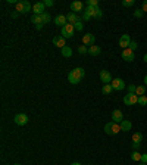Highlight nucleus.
<instances>
[{
	"label": "nucleus",
	"instance_id": "obj_1",
	"mask_svg": "<svg viewBox=\"0 0 147 165\" xmlns=\"http://www.w3.org/2000/svg\"><path fill=\"white\" fill-rule=\"evenodd\" d=\"M84 75H85V71L82 68H75V69H72L71 72L68 74V81L71 84H78L81 80L84 78Z\"/></svg>",
	"mask_w": 147,
	"mask_h": 165
},
{
	"label": "nucleus",
	"instance_id": "obj_2",
	"mask_svg": "<svg viewBox=\"0 0 147 165\" xmlns=\"http://www.w3.org/2000/svg\"><path fill=\"white\" fill-rule=\"evenodd\" d=\"M121 131V126L119 124H116V122H107L106 126H105V133L109 134V136H116L118 133Z\"/></svg>",
	"mask_w": 147,
	"mask_h": 165
},
{
	"label": "nucleus",
	"instance_id": "obj_3",
	"mask_svg": "<svg viewBox=\"0 0 147 165\" xmlns=\"http://www.w3.org/2000/svg\"><path fill=\"white\" fill-rule=\"evenodd\" d=\"M31 9H33V6H31V3L28 0H21V2L16 3V12L28 13V12H31Z\"/></svg>",
	"mask_w": 147,
	"mask_h": 165
},
{
	"label": "nucleus",
	"instance_id": "obj_4",
	"mask_svg": "<svg viewBox=\"0 0 147 165\" xmlns=\"http://www.w3.org/2000/svg\"><path fill=\"white\" fill-rule=\"evenodd\" d=\"M74 31H75V28H74L72 24H66L65 27H62V31H60V34H62V37H63V39H72V37H74Z\"/></svg>",
	"mask_w": 147,
	"mask_h": 165
},
{
	"label": "nucleus",
	"instance_id": "obj_5",
	"mask_svg": "<svg viewBox=\"0 0 147 165\" xmlns=\"http://www.w3.org/2000/svg\"><path fill=\"white\" fill-rule=\"evenodd\" d=\"M124 103L127 106H133V105H137L138 103V96L135 93H128L124 96Z\"/></svg>",
	"mask_w": 147,
	"mask_h": 165
},
{
	"label": "nucleus",
	"instance_id": "obj_6",
	"mask_svg": "<svg viewBox=\"0 0 147 165\" xmlns=\"http://www.w3.org/2000/svg\"><path fill=\"white\" fill-rule=\"evenodd\" d=\"M141 140H143V134L141 133H134L133 134V149L138 151L141 146Z\"/></svg>",
	"mask_w": 147,
	"mask_h": 165
},
{
	"label": "nucleus",
	"instance_id": "obj_7",
	"mask_svg": "<svg viewBox=\"0 0 147 165\" xmlns=\"http://www.w3.org/2000/svg\"><path fill=\"white\" fill-rule=\"evenodd\" d=\"M110 86H112L113 90H124L127 84H125V81H124L122 78H115V80H112Z\"/></svg>",
	"mask_w": 147,
	"mask_h": 165
},
{
	"label": "nucleus",
	"instance_id": "obj_8",
	"mask_svg": "<svg viewBox=\"0 0 147 165\" xmlns=\"http://www.w3.org/2000/svg\"><path fill=\"white\" fill-rule=\"evenodd\" d=\"M14 121L16 126H25L28 122V115H25V113H16Z\"/></svg>",
	"mask_w": 147,
	"mask_h": 165
},
{
	"label": "nucleus",
	"instance_id": "obj_9",
	"mask_svg": "<svg viewBox=\"0 0 147 165\" xmlns=\"http://www.w3.org/2000/svg\"><path fill=\"white\" fill-rule=\"evenodd\" d=\"M44 9H46L44 2H37V3H34V5H33L34 15H43V13H44Z\"/></svg>",
	"mask_w": 147,
	"mask_h": 165
},
{
	"label": "nucleus",
	"instance_id": "obj_10",
	"mask_svg": "<svg viewBox=\"0 0 147 165\" xmlns=\"http://www.w3.org/2000/svg\"><path fill=\"white\" fill-rule=\"evenodd\" d=\"M99 75H100L101 83H105V84H110V83H112V74L109 72V71H106V69H101Z\"/></svg>",
	"mask_w": 147,
	"mask_h": 165
},
{
	"label": "nucleus",
	"instance_id": "obj_11",
	"mask_svg": "<svg viewBox=\"0 0 147 165\" xmlns=\"http://www.w3.org/2000/svg\"><path fill=\"white\" fill-rule=\"evenodd\" d=\"M94 41H96V37H94L93 34H85V35H82V44L87 47H91L94 46Z\"/></svg>",
	"mask_w": 147,
	"mask_h": 165
},
{
	"label": "nucleus",
	"instance_id": "obj_12",
	"mask_svg": "<svg viewBox=\"0 0 147 165\" xmlns=\"http://www.w3.org/2000/svg\"><path fill=\"white\" fill-rule=\"evenodd\" d=\"M131 37L128 35V34H124V35H121L119 39V46L122 47V49H128L129 47V44H131Z\"/></svg>",
	"mask_w": 147,
	"mask_h": 165
},
{
	"label": "nucleus",
	"instance_id": "obj_13",
	"mask_svg": "<svg viewBox=\"0 0 147 165\" xmlns=\"http://www.w3.org/2000/svg\"><path fill=\"white\" fill-rule=\"evenodd\" d=\"M122 59L127 60V62H133L135 59V55H134V52L131 49H124L122 50Z\"/></svg>",
	"mask_w": 147,
	"mask_h": 165
},
{
	"label": "nucleus",
	"instance_id": "obj_14",
	"mask_svg": "<svg viewBox=\"0 0 147 165\" xmlns=\"http://www.w3.org/2000/svg\"><path fill=\"white\" fill-rule=\"evenodd\" d=\"M112 121H113V122H116V124H121V122L124 121V113H122V111H119V109H115L113 112H112Z\"/></svg>",
	"mask_w": 147,
	"mask_h": 165
},
{
	"label": "nucleus",
	"instance_id": "obj_15",
	"mask_svg": "<svg viewBox=\"0 0 147 165\" xmlns=\"http://www.w3.org/2000/svg\"><path fill=\"white\" fill-rule=\"evenodd\" d=\"M31 22L33 24H35V28L37 30H41V27H43V19H41V15H33L31 16Z\"/></svg>",
	"mask_w": 147,
	"mask_h": 165
},
{
	"label": "nucleus",
	"instance_id": "obj_16",
	"mask_svg": "<svg viewBox=\"0 0 147 165\" xmlns=\"http://www.w3.org/2000/svg\"><path fill=\"white\" fill-rule=\"evenodd\" d=\"M53 44L56 47H60V49H63V47L66 46V43H65V39L62 37V35H56L53 39Z\"/></svg>",
	"mask_w": 147,
	"mask_h": 165
},
{
	"label": "nucleus",
	"instance_id": "obj_17",
	"mask_svg": "<svg viewBox=\"0 0 147 165\" xmlns=\"http://www.w3.org/2000/svg\"><path fill=\"white\" fill-rule=\"evenodd\" d=\"M119 126H121V131L128 133L129 130H131V128H133V122H131V121H128V119H124Z\"/></svg>",
	"mask_w": 147,
	"mask_h": 165
},
{
	"label": "nucleus",
	"instance_id": "obj_18",
	"mask_svg": "<svg viewBox=\"0 0 147 165\" xmlns=\"http://www.w3.org/2000/svg\"><path fill=\"white\" fill-rule=\"evenodd\" d=\"M54 24H56V25H59V27H65L68 24L66 16H65V15H58V16L54 18Z\"/></svg>",
	"mask_w": 147,
	"mask_h": 165
},
{
	"label": "nucleus",
	"instance_id": "obj_19",
	"mask_svg": "<svg viewBox=\"0 0 147 165\" xmlns=\"http://www.w3.org/2000/svg\"><path fill=\"white\" fill-rule=\"evenodd\" d=\"M71 9H72V12H81V10H82V9H84V5H82V3H81V2H78V0H77V2H72V3H71Z\"/></svg>",
	"mask_w": 147,
	"mask_h": 165
},
{
	"label": "nucleus",
	"instance_id": "obj_20",
	"mask_svg": "<svg viewBox=\"0 0 147 165\" xmlns=\"http://www.w3.org/2000/svg\"><path fill=\"white\" fill-rule=\"evenodd\" d=\"M66 19H68V24H72L74 25L77 21H80V18H78V15H77L75 12H69L66 15Z\"/></svg>",
	"mask_w": 147,
	"mask_h": 165
},
{
	"label": "nucleus",
	"instance_id": "obj_21",
	"mask_svg": "<svg viewBox=\"0 0 147 165\" xmlns=\"http://www.w3.org/2000/svg\"><path fill=\"white\" fill-rule=\"evenodd\" d=\"M101 52V49L99 46H91V47H88V55H91V56H99Z\"/></svg>",
	"mask_w": 147,
	"mask_h": 165
},
{
	"label": "nucleus",
	"instance_id": "obj_22",
	"mask_svg": "<svg viewBox=\"0 0 147 165\" xmlns=\"http://www.w3.org/2000/svg\"><path fill=\"white\" fill-rule=\"evenodd\" d=\"M60 50H62V56H63V58H71V56H72V49L69 46H65L63 49H60Z\"/></svg>",
	"mask_w": 147,
	"mask_h": 165
},
{
	"label": "nucleus",
	"instance_id": "obj_23",
	"mask_svg": "<svg viewBox=\"0 0 147 165\" xmlns=\"http://www.w3.org/2000/svg\"><path fill=\"white\" fill-rule=\"evenodd\" d=\"M131 159L135 161V162H141V153L138 152V151H134V152L131 153Z\"/></svg>",
	"mask_w": 147,
	"mask_h": 165
},
{
	"label": "nucleus",
	"instance_id": "obj_24",
	"mask_svg": "<svg viewBox=\"0 0 147 165\" xmlns=\"http://www.w3.org/2000/svg\"><path fill=\"white\" fill-rule=\"evenodd\" d=\"M135 94H137L138 97H140V96H144V94H146V86H137Z\"/></svg>",
	"mask_w": 147,
	"mask_h": 165
},
{
	"label": "nucleus",
	"instance_id": "obj_25",
	"mask_svg": "<svg viewBox=\"0 0 147 165\" xmlns=\"http://www.w3.org/2000/svg\"><path fill=\"white\" fill-rule=\"evenodd\" d=\"M84 13H85V15H88L90 18H94V15H96V7H90V6H87V9L84 10Z\"/></svg>",
	"mask_w": 147,
	"mask_h": 165
},
{
	"label": "nucleus",
	"instance_id": "obj_26",
	"mask_svg": "<svg viewBox=\"0 0 147 165\" xmlns=\"http://www.w3.org/2000/svg\"><path fill=\"white\" fill-rule=\"evenodd\" d=\"M112 90H113V89H112V86H110V84H103V87H101V92L105 93V94H110V93H112Z\"/></svg>",
	"mask_w": 147,
	"mask_h": 165
},
{
	"label": "nucleus",
	"instance_id": "obj_27",
	"mask_svg": "<svg viewBox=\"0 0 147 165\" xmlns=\"http://www.w3.org/2000/svg\"><path fill=\"white\" fill-rule=\"evenodd\" d=\"M74 28H75V30H77V31H82V30H84V24H82V21H77V22H75V24H74Z\"/></svg>",
	"mask_w": 147,
	"mask_h": 165
},
{
	"label": "nucleus",
	"instance_id": "obj_28",
	"mask_svg": "<svg viewBox=\"0 0 147 165\" xmlns=\"http://www.w3.org/2000/svg\"><path fill=\"white\" fill-rule=\"evenodd\" d=\"M41 19H43V22H44V24H49L52 18H50V15H49V12H44L43 15H41Z\"/></svg>",
	"mask_w": 147,
	"mask_h": 165
},
{
	"label": "nucleus",
	"instance_id": "obj_29",
	"mask_svg": "<svg viewBox=\"0 0 147 165\" xmlns=\"http://www.w3.org/2000/svg\"><path fill=\"white\" fill-rule=\"evenodd\" d=\"M138 105H140V106H146L147 105V96H146V94L138 97Z\"/></svg>",
	"mask_w": 147,
	"mask_h": 165
},
{
	"label": "nucleus",
	"instance_id": "obj_30",
	"mask_svg": "<svg viewBox=\"0 0 147 165\" xmlns=\"http://www.w3.org/2000/svg\"><path fill=\"white\" fill-rule=\"evenodd\" d=\"M143 16H144L143 9H135V10H134V18H143Z\"/></svg>",
	"mask_w": 147,
	"mask_h": 165
},
{
	"label": "nucleus",
	"instance_id": "obj_31",
	"mask_svg": "<svg viewBox=\"0 0 147 165\" xmlns=\"http://www.w3.org/2000/svg\"><path fill=\"white\" fill-rule=\"evenodd\" d=\"M87 6H90V7H99V2H97V0H87Z\"/></svg>",
	"mask_w": 147,
	"mask_h": 165
},
{
	"label": "nucleus",
	"instance_id": "obj_32",
	"mask_svg": "<svg viewBox=\"0 0 147 165\" xmlns=\"http://www.w3.org/2000/svg\"><path fill=\"white\" fill-rule=\"evenodd\" d=\"M78 53H80V55H85V53H88V47L84 46V44H82V46H80V47H78Z\"/></svg>",
	"mask_w": 147,
	"mask_h": 165
},
{
	"label": "nucleus",
	"instance_id": "obj_33",
	"mask_svg": "<svg viewBox=\"0 0 147 165\" xmlns=\"http://www.w3.org/2000/svg\"><path fill=\"white\" fill-rule=\"evenodd\" d=\"M134 0H124L122 2V6H125V7H131V6H134Z\"/></svg>",
	"mask_w": 147,
	"mask_h": 165
},
{
	"label": "nucleus",
	"instance_id": "obj_34",
	"mask_svg": "<svg viewBox=\"0 0 147 165\" xmlns=\"http://www.w3.org/2000/svg\"><path fill=\"white\" fill-rule=\"evenodd\" d=\"M137 47H138V43H137V41H131V44H129V47H128V49H131V50H133V52H135V50H137Z\"/></svg>",
	"mask_w": 147,
	"mask_h": 165
},
{
	"label": "nucleus",
	"instance_id": "obj_35",
	"mask_svg": "<svg viewBox=\"0 0 147 165\" xmlns=\"http://www.w3.org/2000/svg\"><path fill=\"white\" fill-rule=\"evenodd\" d=\"M135 90H137L135 84H128V93H135Z\"/></svg>",
	"mask_w": 147,
	"mask_h": 165
},
{
	"label": "nucleus",
	"instance_id": "obj_36",
	"mask_svg": "<svg viewBox=\"0 0 147 165\" xmlns=\"http://www.w3.org/2000/svg\"><path fill=\"white\" fill-rule=\"evenodd\" d=\"M44 5H46V7H52L54 3L52 2V0H44Z\"/></svg>",
	"mask_w": 147,
	"mask_h": 165
},
{
	"label": "nucleus",
	"instance_id": "obj_37",
	"mask_svg": "<svg viewBox=\"0 0 147 165\" xmlns=\"http://www.w3.org/2000/svg\"><path fill=\"white\" fill-rule=\"evenodd\" d=\"M141 162H143V164H147V153H143V155H141Z\"/></svg>",
	"mask_w": 147,
	"mask_h": 165
},
{
	"label": "nucleus",
	"instance_id": "obj_38",
	"mask_svg": "<svg viewBox=\"0 0 147 165\" xmlns=\"http://www.w3.org/2000/svg\"><path fill=\"white\" fill-rule=\"evenodd\" d=\"M141 9H143V12H144V13L147 12V0H144V2H143V6H141Z\"/></svg>",
	"mask_w": 147,
	"mask_h": 165
},
{
	"label": "nucleus",
	"instance_id": "obj_39",
	"mask_svg": "<svg viewBox=\"0 0 147 165\" xmlns=\"http://www.w3.org/2000/svg\"><path fill=\"white\" fill-rule=\"evenodd\" d=\"M82 19H84V21H90L91 18H90L88 15H85V13H82Z\"/></svg>",
	"mask_w": 147,
	"mask_h": 165
},
{
	"label": "nucleus",
	"instance_id": "obj_40",
	"mask_svg": "<svg viewBox=\"0 0 147 165\" xmlns=\"http://www.w3.org/2000/svg\"><path fill=\"white\" fill-rule=\"evenodd\" d=\"M143 60H144V62H146V64H147V53H146V55H144V56H143Z\"/></svg>",
	"mask_w": 147,
	"mask_h": 165
},
{
	"label": "nucleus",
	"instance_id": "obj_41",
	"mask_svg": "<svg viewBox=\"0 0 147 165\" xmlns=\"http://www.w3.org/2000/svg\"><path fill=\"white\" fill-rule=\"evenodd\" d=\"M144 84H146V86H147V75H146V77H144Z\"/></svg>",
	"mask_w": 147,
	"mask_h": 165
},
{
	"label": "nucleus",
	"instance_id": "obj_42",
	"mask_svg": "<svg viewBox=\"0 0 147 165\" xmlns=\"http://www.w3.org/2000/svg\"><path fill=\"white\" fill-rule=\"evenodd\" d=\"M71 165H81V164H80V162H72Z\"/></svg>",
	"mask_w": 147,
	"mask_h": 165
},
{
	"label": "nucleus",
	"instance_id": "obj_43",
	"mask_svg": "<svg viewBox=\"0 0 147 165\" xmlns=\"http://www.w3.org/2000/svg\"><path fill=\"white\" fill-rule=\"evenodd\" d=\"M138 165H147V164H143V162H140V164H138Z\"/></svg>",
	"mask_w": 147,
	"mask_h": 165
},
{
	"label": "nucleus",
	"instance_id": "obj_44",
	"mask_svg": "<svg viewBox=\"0 0 147 165\" xmlns=\"http://www.w3.org/2000/svg\"><path fill=\"white\" fill-rule=\"evenodd\" d=\"M15 165H21V164H15Z\"/></svg>",
	"mask_w": 147,
	"mask_h": 165
}]
</instances>
